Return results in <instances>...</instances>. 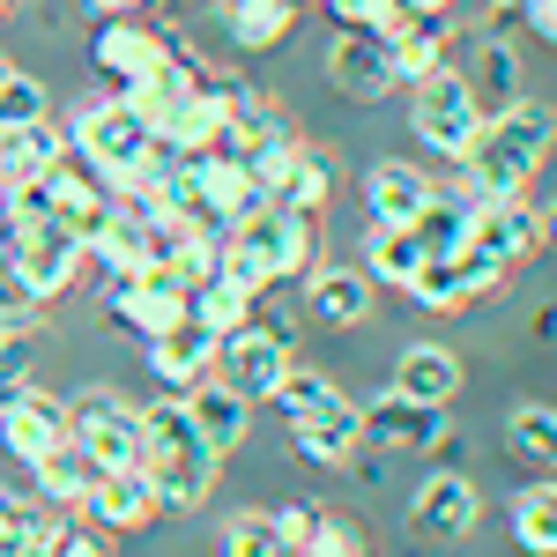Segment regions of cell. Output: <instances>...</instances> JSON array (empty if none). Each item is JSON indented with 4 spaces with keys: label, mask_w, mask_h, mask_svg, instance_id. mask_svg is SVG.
I'll list each match as a JSON object with an SVG mask.
<instances>
[{
    "label": "cell",
    "mask_w": 557,
    "mask_h": 557,
    "mask_svg": "<svg viewBox=\"0 0 557 557\" xmlns=\"http://www.w3.org/2000/svg\"><path fill=\"white\" fill-rule=\"evenodd\" d=\"M550 141H557V104H543V97L520 89L506 112L483 120V134H475L469 157H454L446 194H461V201H483V194H528V178L543 172Z\"/></svg>",
    "instance_id": "1"
},
{
    "label": "cell",
    "mask_w": 557,
    "mask_h": 557,
    "mask_svg": "<svg viewBox=\"0 0 557 557\" xmlns=\"http://www.w3.org/2000/svg\"><path fill=\"white\" fill-rule=\"evenodd\" d=\"M141 475L157 483L164 513H201L215 475H223V454L194 431V417H186L178 394H164V401L141 409Z\"/></svg>",
    "instance_id": "2"
},
{
    "label": "cell",
    "mask_w": 557,
    "mask_h": 557,
    "mask_svg": "<svg viewBox=\"0 0 557 557\" xmlns=\"http://www.w3.org/2000/svg\"><path fill=\"white\" fill-rule=\"evenodd\" d=\"M320 268V215H298L283 209V201H268L260 215H246L238 231H223V268L215 275H231L238 290H275V283H290V275H312Z\"/></svg>",
    "instance_id": "3"
},
{
    "label": "cell",
    "mask_w": 557,
    "mask_h": 557,
    "mask_svg": "<svg viewBox=\"0 0 557 557\" xmlns=\"http://www.w3.org/2000/svg\"><path fill=\"white\" fill-rule=\"evenodd\" d=\"M483 104H475V89L461 67H438V75H424V83L409 89V127H417V141H424L431 157H469L475 134H483Z\"/></svg>",
    "instance_id": "4"
},
{
    "label": "cell",
    "mask_w": 557,
    "mask_h": 557,
    "mask_svg": "<svg viewBox=\"0 0 557 557\" xmlns=\"http://www.w3.org/2000/svg\"><path fill=\"white\" fill-rule=\"evenodd\" d=\"M67 446L97 461V475L112 469H141V409L120 401L112 386H83L67 401Z\"/></svg>",
    "instance_id": "5"
},
{
    "label": "cell",
    "mask_w": 557,
    "mask_h": 557,
    "mask_svg": "<svg viewBox=\"0 0 557 557\" xmlns=\"http://www.w3.org/2000/svg\"><path fill=\"white\" fill-rule=\"evenodd\" d=\"M0 260L23 275V290H30L38 305H52L60 290H75V283H83V268H89L83 238H67L60 223H38V231H0Z\"/></svg>",
    "instance_id": "6"
},
{
    "label": "cell",
    "mask_w": 557,
    "mask_h": 557,
    "mask_svg": "<svg viewBox=\"0 0 557 557\" xmlns=\"http://www.w3.org/2000/svg\"><path fill=\"white\" fill-rule=\"evenodd\" d=\"M178 52V30H149V23H134V15H112V23H97V38H89V67L104 75V83H141V75H164Z\"/></svg>",
    "instance_id": "7"
},
{
    "label": "cell",
    "mask_w": 557,
    "mask_h": 557,
    "mask_svg": "<svg viewBox=\"0 0 557 557\" xmlns=\"http://www.w3.org/2000/svg\"><path fill=\"white\" fill-rule=\"evenodd\" d=\"M104 320L112 327H127V335H141V343H157L164 327H178L186 320V290H172L164 275H104Z\"/></svg>",
    "instance_id": "8"
},
{
    "label": "cell",
    "mask_w": 557,
    "mask_h": 557,
    "mask_svg": "<svg viewBox=\"0 0 557 557\" xmlns=\"http://www.w3.org/2000/svg\"><path fill=\"white\" fill-rule=\"evenodd\" d=\"M0 446H8L23 469H38L52 446H67V401L38 394V380L0 394Z\"/></svg>",
    "instance_id": "9"
},
{
    "label": "cell",
    "mask_w": 557,
    "mask_h": 557,
    "mask_svg": "<svg viewBox=\"0 0 557 557\" xmlns=\"http://www.w3.org/2000/svg\"><path fill=\"white\" fill-rule=\"evenodd\" d=\"M409 520L431 543H469L475 520H483V498H475V483L461 469H424L417 498H409Z\"/></svg>",
    "instance_id": "10"
},
{
    "label": "cell",
    "mask_w": 557,
    "mask_h": 557,
    "mask_svg": "<svg viewBox=\"0 0 557 557\" xmlns=\"http://www.w3.org/2000/svg\"><path fill=\"white\" fill-rule=\"evenodd\" d=\"M327 83H335V97H349V104H386V97L401 89L380 30H343V38L327 45Z\"/></svg>",
    "instance_id": "11"
},
{
    "label": "cell",
    "mask_w": 557,
    "mask_h": 557,
    "mask_svg": "<svg viewBox=\"0 0 557 557\" xmlns=\"http://www.w3.org/2000/svg\"><path fill=\"white\" fill-rule=\"evenodd\" d=\"M469 246H475V253H491L506 275H513L520 260L543 246V223H535V209H528L520 194H483L475 215H469Z\"/></svg>",
    "instance_id": "12"
},
{
    "label": "cell",
    "mask_w": 557,
    "mask_h": 557,
    "mask_svg": "<svg viewBox=\"0 0 557 557\" xmlns=\"http://www.w3.org/2000/svg\"><path fill=\"white\" fill-rule=\"evenodd\" d=\"M290 446H298V461H312V469H349V461L364 454V417H357V401L335 394L327 409L298 417V424H290Z\"/></svg>",
    "instance_id": "13"
},
{
    "label": "cell",
    "mask_w": 557,
    "mask_h": 557,
    "mask_svg": "<svg viewBox=\"0 0 557 557\" xmlns=\"http://www.w3.org/2000/svg\"><path fill=\"white\" fill-rule=\"evenodd\" d=\"M283 372H290V343H275L260 327H246V335H231V343L215 349V380L238 386L246 401H268L283 386Z\"/></svg>",
    "instance_id": "14"
},
{
    "label": "cell",
    "mask_w": 557,
    "mask_h": 557,
    "mask_svg": "<svg viewBox=\"0 0 557 557\" xmlns=\"http://www.w3.org/2000/svg\"><path fill=\"white\" fill-rule=\"evenodd\" d=\"M194 178H201V194H209V209H215V223H223V231H238L246 215H260L268 201H275V194L253 178V164H246L238 149H215V157H201V164H194Z\"/></svg>",
    "instance_id": "15"
},
{
    "label": "cell",
    "mask_w": 557,
    "mask_h": 557,
    "mask_svg": "<svg viewBox=\"0 0 557 557\" xmlns=\"http://www.w3.org/2000/svg\"><path fill=\"white\" fill-rule=\"evenodd\" d=\"M141 349H149L157 386H164V394H186V386H201L215 372V349H223V343H215L201 320H178V327H164L157 343H141Z\"/></svg>",
    "instance_id": "16"
},
{
    "label": "cell",
    "mask_w": 557,
    "mask_h": 557,
    "mask_svg": "<svg viewBox=\"0 0 557 557\" xmlns=\"http://www.w3.org/2000/svg\"><path fill=\"white\" fill-rule=\"evenodd\" d=\"M157 513H164V498H157V483L141 469L97 475V491H89V506H83V520H97L104 535H134V528H149Z\"/></svg>",
    "instance_id": "17"
},
{
    "label": "cell",
    "mask_w": 557,
    "mask_h": 557,
    "mask_svg": "<svg viewBox=\"0 0 557 557\" xmlns=\"http://www.w3.org/2000/svg\"><path fill=\"white\" fill-rule=\"evenodd\" d=\"M357 417H364V446L372 454H424V438L438 431V409H417L409 394H372V401H357Z\"/></svg>",
    "instance_id": "18"
},
{
    "label": "cell",
    "mask_w": 557,
    "mask_h": 557,
    "mask_svg": "<svg viewBox=\"0 0 557 557\" xmlns=\"http://www.w3.org/2000/svg\"><path fill=\"white\" fill-rule=\"evenodd\" d=\"M305 312H312L320 327H364V320H372V275L320 260V268L305 275Z\"/></svg>",
    "instance_id": "19"
},
{
    "label": "cell",
    "mask_w": 557,
    "mask_h": 557,
    "mask_svg": "<svg viewBox=\"0 0 557 557\" xmlns=\"http://www.w3.org/2000/svg\"><path fill=\"white\" fill-rule=\"evenodd\" d=\"M178 401H186V417H194V431L209 438L215 454H238V446H246V431H253V401H246L238 386H223V380L209 372L201 386H186Z\"/></svg>",
    "instance_id": "20"
},
{
    "label": "cell",
    "mask_w": 557,
    "mask_h": 557,
    "mask_svg": "<svg viewBox=\"0 0 557 557\" xmlns=\"http://www.w3.org/2000/svg\"><path fill=\"white\" fill-rule=\"evenodd\" d=\"M394 394H409L417 409L454 417V394H461V357H454V349H438V343L401 349V364H394Z\"/></svg>",
    "instance_id": "21"
},
{
    "label": "cell",
    "mask_w": 557,
    "mask_h": 557,
    "mask_svg": "<svg viewBox=\"0 0 557 557\" xmlns=\"http://www.w3.org/2000/svg\"><path fill=\"white\" fill-rule=\"evenodd\" d=\"M431 194H438V186H431L417 164H401V157H380V164L364 172V215H372V223H417Z\"/></svg>",
    "instance_id": "22"
},
{
    "label": "cell",
    "mask_w": 557,
    "mask_h": 557,
    "mask_svg": "<svg viewBox=\"0 0 557 557\" xmlns=\"http://www.w3.org/2000/svg\"><path fill=\"white\" fill-rule=\"evenodd\" d=\"M67 157V127L45 112L30 127H8L0 134V186H23V178H45L52 164Z\"/></svg>",
    "instance_id": "23"
},
{
    "label": "cell",
    "mask_w": 557,
    "mask_h": 557,
    "mask_svg": "<svg viewBox=\"0 0 557 557\" xmlns=\"http://www.w3.org/2000/svg\"><path fill=\"white\" fill-rule=\"evenodd\" d=\"M461 75H469V89H475V104H483V112H506L520 89H528V67H520L513 38H475Z\"/></svg>",
    "instance_id": "24"
},
{
    "label": "cell",
    "mask_w": 557,
    "mask_h": 557,
    "mask_svg": "<svg viewBox=\"0 0 557 557\" xmlns=\"http://www.w3.org/2000/svg\"><path fill=\"white\" fill-rule=\"evenodd\" d=\"M215 15H223L231 45H246V52H268V45H283L290 30H298L305 0H215Z\"/></svg>",
    "instance_id": "25"
},
{
    "label": "cell",
    "mask_w": 557,
    "mask_h": 557,
    "mask_svg": "<svg viewBox=\"0 0 557 557\" xmlns=\"http://www.w3.org/2000/svg\"><path fill=\"white\" fill-rule=\"evenodd\" d=\"M380 38H386V60H394V83H401V89H417L424 75H438V67H446V38H438V23L394 15Z\"/></svg>",
    "instance_id": "26"
},
{
    "label": "cell",
    "mask_w": 557,
    "mask_h": 557,
    "mask_svg": "<svg viewBox=\"0 0 557 557\" xmlns=\"http://www.w3.org/2000/svg\"><path fill=\"white\" fill-rule=\"evenodd\" d=\"M424 238L409 231V223H372L364 231V275L372 283H394V290H409V275L424 268Z\"/></svg>",
    "instance_id": "27"
},
{
    "label": "cell",
    "mask_w": 557,
    "mask_h": 557,
    "mask_svg": "<svg viewBox=\"0 0 557 557\" xmlns=\"http://www.w3.org/2000/svg\"><path fill=\"white\" fill-rule=\"evenodd\" d=\"M506 446L528 475H557V409L550 401H520L506 417Z\"/></svg>",
    "instance_id": "28"
},
{
    "label": "cell",
    "mask_w": 557,
    "mask_h": 557,
    "mask_svg": "<svg viewBox=\"0 0 557 557\" xmlns=\"http://www.w3.org/2000/svg\"><path fill=\"white\" fill-rule=\"evenodd\" d=\"M186 320H201L215 343H231V335H246V327H253V290H238L231 275H209V283L186 298Z\"/></svg>",
    "instance_id": "29"
},
{
    "label": "cell",
    "mask_w": 557,
    "mask_h": 557,
    "mask_svg": "<svg viewBox=\"0 0 557 557\" xmlns=\"http://www.w3.org/2000/svg\"><path fill=\"white\" fill-rule=\"evenodd\" d=\"M30 475H38V498H45V506H67V513H83L89 491H97V461L75 454V446H52Z\"/></svg>",
    "instance_id": "30"
},
{
    "label": "cell",
    "mask_w": 557,
    "mask_h": 557,
    "mask_svg": "<svg viewBox=\"0 0 557 557\" xmlns=\"http://www.w3.org/2000/svg\"><path fill=\"white\" fill-rule=\"evenodd\" d=\"M513 543L528 557H557V475H535L513 498Z\"/></svg>",
    "instance_id": "31"
},
{
    "label": "cell",
    "mask_w": 557,
    "mask_h": 557,
    "mask_svg": "<svg viewBox=\"0 0 557 557\" xmlns=\"http://www.w3.org/2000/svg\"><path fill=\"white\" fill-rule=\"evenodd\" d=\"M283 209L298 215H320L327 201H335V157L327 149H312V141H298V164H290V178H283V194H275Z\"/></svg>",
    "instance_id": "32"
},
{
    "label": "cell",
    "mask_w": 557,
    "mask_h": 557,
    "mask_svg": "<svg viewBox=\"0 0 557 557\" xmlns=\"http://www.w3.org/2000/svg\"><path fill=\"white\" fill-rule=\"evenodd\" d=\"M469 215H475V201H461V194H431L424 215H417L409 231L424 238V253H461V246H469Z\"/></svg>",
    "instance_id": "33"
},
{
    "label": "cell",
    "mask_w": 557,
    "mask_h": 557,
    "mask_svg": "<svg viewBox=\"0 0 557 557\" xmlns=\"http://www.w3.org/2000/svg\"><path fill=\"white\" fill-rule=\"evenodd\" d=\"M238 157L253 164V178H260V186H268V194H283V178H290V164H298V127L283 120V127H275V134H260V141H246Z\"/></svg>",
    "instance_id": "34"
},
{
    "label": "cell",
    "mask_w": 557,
    "mask_h": 557,
    "mask_svg": "<svg viewBox=\"0 0 557 557\" xmlns=\"http://www.w3.org/2000/svg\"><path fill=\"white\" fill-rule=\"evenodd\" d=\"M268 401H275V417H283V424H298V417H312V409H327V401H335V380H320V372L290 364V372H283V386H275Z\"/></svg>",
    "instance_id": "35"
},
{
    "label": "cell",
    "mask_w": 557,
    "mask_h": 557,
    "mask_svg": "<svg viewBox=\"0 0 557 557\" xmlns=\"http://www.w3.org/2000/svg\"><path fill=\"white\" fill-rule=\"evenodd\" d=\"M45 112H52V89H45L38 75H15V67H8V75H0V134L30 127V120H45Z\"/></svg>",
    "instance_id": "36"
},
{
    "label": "cell",
    "mask_w": 557,
    "mask_h": 557,
    "mask_svg": "<svg viewBox=\"0 0 557 557\" xmlns=\"http://www.w3.org/2000/svg\"><path fill=\"white\" fill-rule=\"evenodd\" d=\"M215 550H223V557H275V520L260 513V506H253V513H231Z\"/></svg>",
    "instance_id": "37"
},
{
    "label": "cell",
    "mask_w": 557,
    "mask_h": 557,
    "mask_svg": "<svg viewBox=\"0 0 557 557\" xmlns=\"http://www.w3.org/2000/svg\"><path fill=\"white\" fill-rule=\"evenodd\" d=\"M275 557H290V550H312V535H320V506L312 498H290V506H275Z\"/></svg>",
    "instance_id": "38"
},
{
    "label": "cell",
    "mask_w": 557,
    "mask_h": 557,
    "mask_svg": "<svg viewBox=\"0 0 557 557\" xmlns=\"http://www.w3.org/2000/svg\"><path fill=\"white\" fill-rule=\"evenodd\" d=\"M23 543H38V498H23V491L0 483V557L23 550Z\"/></svg>",
    "instance_id": "39"
},
{
    "label": "cell",
    "mask_w": 557,
    "mask_h": 557,
    "mask_svg": "<svg viewBox=\"0 0 557 557\" xmlns=\"http://www.w3.org/2000/svg\"><path fill=\"white\" fill-rule=\"evenodd\" d=\"M335 15V30H386L401 15V0H320Z\"/></svg>",
    "instance_id": "40"
},
{
    "label": "cell",
    "mask_w": 557,
    "mask_h": 557,
    "mask_svg": "<svg viewBox=\"0 0 557 557\" xmlns=\"http://www.w3.org/2000/svg\"><path fill=\"white\" fill-rule=\"evenodd\" d=\"M312 557H372V550H364V528H357V520H343V513H327V506H320Z\"/></svg>",
    "instance_id": "41"
},
{
    "label": "cell",
    "mask_w": 557,
    "mask_h": 557,
    "mask_svg": "<svg viewBox=\"0 0 557 557\" xmlns=\"http://www.w3.org/2000/svg\"><path fill=\"white\" fill-rule=\"evenodd\" d=\"M30 380H38V335H8V349H0V394H15Z\"/></svg>",
    "instance_id": "42"
},
{
    "label": "cell",
    "mask_w": 557,
    "mask_h": 557,
    "mask_svg": "<svg viewBox=\"0 0 557 557\" xmlns=\"http://www.w3.org/2000/svg\"><path fill=\"white\" fill-rule=\"evenodd\" d=\"M461 461H469V431L454 417H438V431L424 438V469H461Z\"/></svg>",
    "instance_id": "43"
},
{
    "label": "cell",
    "mask_w": 557,
    "mask_h": 557,
    "mask_svg": "<svg viewBox=\"0 0 557 557\" xmlns=\"http://www.w3.org/2000/svg\"><path fill=\"white\" fill-rule=\"evenodd\" d=\"M520 23H528L543 45H557V0H520Z\"/></svg>",
    "instance_id": "44"
},
{
    "label": "cell",
    "mask_w": 557,
    "mask_h": 557,
    "mask_svg": "<svg viewBox=\"0 0 557 557\" xmlns=\"http://www.w3.org/2000/svg\"><path fill=\"white\" fill-rule=\"evenodd\" d=\"M97 23H112V15H141V0H83Z\"/></svg>",
    "instance_id": "45"
},
{
    "label": "cell",
    "mask_w": 557,
    "mask_h": 557,
    "mask_svg": "<svg viewBox=\"0 0 557 557\" xmlns=\"http://www.w3.org/2000/svg\"><path fill=\"white\" fill-rule=\"evenodd\" d=\"M401 15H417V23H438V15H454V0H401Z\"/></svg>",
    "instance_id": "46"
},
{
    "label": "cell",
    "mask_w": 557,
    "mask_h": 557,
    "mask_svg": "<svg viewBox=\"0 0 557 557\" xmlns=\"http://www.w3.org/2000/svg\"><path fill=\"white\" fill-rule=\"evenodd\" d=\"M528 335H535V343H557V305H535V320H528Z\"/></svg>",
    "instance_id": "47"
},
{
    "label": "cell",
    "mask_w": 557,
    "mask_h": 557,
    "mask_svg": "<svg viewBox=\"0 0 557 557\" xmlns=\"http://www.w3.org/2000/svg\"><path fill=\"white\" fill-rule=\"evenodd\" d=\"M535 223H543V238L557 246V194H550V209H535Z\"/></svg>",
    "instance_id": "48"
},
{
    "label": "cell",
    "mask_w": 557,
    "mask_h": 557,
    "mask_svg": "<svg viewBox=\"0 0 557 557\" xmlns=\"http://www.w3.org/2000/svg\"><path fill=\"white\" fill-rule=\"evenodd\" d=\"M8 335H23V327H15V320H0V349H8Z\"/></svg>",
    "instance_id": "49"
},
{
    "label": "cell",
    "mask_w": 557,
    "mask_h": 557,
    "mask_svg": "<svg viewBox=\"0 0 557 557\" xmlns=\"http://www.w3.org/2000/svg\"><path fill=\"white\" fill-rule=\"evenodd\" d=\"M8 8H15V0H0V15H8Z\"/></svg>",
    "instance_id": "50"
},
{
    "label": "cell",
    "mask_w": 557,
    "mask_h": 557,
    "mask_svg": "<svg viewBox=\"0 0 557 557\" xmlns=\"http://www.w3.org/2000/svg\"><path fill=\"white\" fill-rule=\"evenodd\" d=\"M0 75H8V52H0Z\"/></svg>",
    "instance_id": "51"
}]
</instances>
